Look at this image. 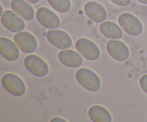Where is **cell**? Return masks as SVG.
I'll return each mask as SVG.
<instances>
[{
    "mask_svg": "<svg viewBox=\"0 0 147 122\" xmlns=\"http://www.w3.org/2000/svg\"><path fill=\"white\" fill-rule=\"evenodd\" d=\"M3 87L7 91L15 96H23L26 92V86L22 79L13 73H7L1 78Z\"/></svg>",
    "mask_w": 147,
    "mask_h": 122,
    "instance_id": "3957f363",
    "label": "cell"
},
{
    "mask_svg": "<svg viewBox=\"0 0 147 122\" xmlns=\"http://www.w3.org/2000/svg\"><path fill=\"white\" fill-rule=\"evenodd\" d=\"M25 0H12L11 7L14 12L26 21H30L34 17V10Z\"/></svg>",
    "mask_w": 147,
    "mask_h": 122,
    "instance_id": "5bb4252c",
    "label": "cell"
},
{
    "mask_svg": "<svg viewBox=\"0 0 147 122\" xmlns=\"http://www.w3.org/2000/svg\"><path fill=\"white\" fill-rule=\"evenodd\" d=\"M86 15L96 23L103 22L107 18V12L103 6L96 1H88L84 6Z\"/></svg>",
    "mask_w": 147,
    "mask_h": 122,
    "instance_id": "8fae6325",
    "label": "cell"
},
{
    "mask_svg": "<svg viewBox=\"0 0 147 122\" xmlns=\"http://www.w3.org/2000/svg\"><path fill=\"white\" fill-rule=\"evenodd\" d=\"M0 53L2 57L9 61H16L20 56L17 44L7 37L0 38Z\"/></svg>",
    "mask_w": 147,
    "mask_h": 122,
    "instance_id": "7c38bea8",
    "label": "cell"
},
{
    "mask_svg": "<svg viewBox=\"0 0 147 122\" xmlns=\"http://www.w3.org/2000/svg\"><path fill=\"white\" fill-rule=\"evenodd\" d=\"M24 63L28 71L37 77L42 78L48 74V65L40 56L36 55H27L24 59Z\"/></svg>",
    "mask_w": 147,
    "mask_h": 122,
    "instance_id": "277c9868",
    "label": "cell"
},
{
    "mask_svg": "<svg viewBox=\"0 0 147 122\" xmlns=\"http://www.w3.org/2000/svg\"><path fill=\"white\" fill-rule=\"evenodd\" d=\"M58 59L62 64L69 67H78L83 64V57L73 50H63L59 53Z\"/></svg>",
    "mask_w": 147,
    "mask_h": 122,
    "instance_id": "4fadbf2b",
    "label": "cell"
},
{
    "mask_svg": "<svg viewBox=\"0 0 147 122\" xmlns=\"http://www.w3.org/2000/svg\"><path fill=\"white\" fill-rule=\"evenodd\" d=\"M14 40L19 48L25 53H32L37 50V41L35 37L28 32H20L14 35Z\"/></svg>",
    "mask_w": 147,
    "mask_h": 122,
    "instance_id": "30bf717a",
    "label": "cell"
},
{
    "mask_svg": "<svg viewBox=\"0 0 147 122\" xmlns=\"http://www.w3.org/2000/svg\"><path fill=\"white\" fill-rule=\"evenodd\" d=\"M27 1H28V2L31 3V4H37V3H38L39 1H40V0H26Z\"/></svg>",
    "mask_w": 147,
    "mask_h": 122,
    "instance_id": "44dd1931",
    "label": "cell"
},
{
    "mask_svg": "<svg viewBox=\"0 0 147 122\" xmlns=\"http://www.w3.org/2000/svg\"><path fill=\"white\" fill-rule=\"evenodd\" d=\"M36 17L41 25L47 29H57L60 25V20L58 16L46 7H40L36 11Z\"/></svg>",
    "mask_w": 147,
    "mask_h": 122,
    "instance_id": "52a82bcc",
    "label": "cell"
},
{
    "mask_svg": "<svg viewBox=\"0 0 147 122\" xmlns=\"http://www.w3.org/2000/svg\"><path fill=\"white\" fill-rule=\"evenodd\" d=\"M53 9L60 13H66L70 10L71 3L70 0H47Z\"/></svg>",
    "mask_w": 147,
    "mask_h": 122,
    "instance_id": "e0dca14e",
    "label": "cell"
},
{
    "mask_svg": "<svg viewBox=\"0 0 147 122\" xmlns=\"http://www.w3.org/2000/svg\"><path fill=\"white\" fill-rule=\"evenodd\" d=\"M139 84L142 90L147 94V75H144L139 80Z\"/></svg>",
    "mask_w": 147,
    "mask_h": 122,
    "instance_id": "ac0fdd59",
    "label": "cell"
},
{
    "mask_svg": "<svg viewBox=\"0 0 147 122\" xmlns=\"http://www.w3.org/2000/svg\"><path fill=\"white\" fill-rule=\"evenodd\" d=\"M76 77L78 82L89 91H98L101 86L99 76L90 69L84 67L79 69L76 72Z\"/></svg>",
    "mask_w": 147,
    "mask_h": 122,
    "instance_id": "6da1fadb",
    "label": "cell"
},
{
    "mask_svg": "<svg viewBox=\"0 0 147 122\" xmlns=\"http://www.w3.org/2000/svg\"><path fill=\"white\" fill-rule=\"evenodd\" d=\"M100 31L105 37L112 40H119L123 37V31L120 25L113 22H103L100 25Z\"/></svg>",
    "mask_w": 147,
    "mask_h": 122,
    "instance_id": "9a60e30c",
    "label": "cell"
},
{
    "mask_svg": "<svg viewBox=\"0 0 147 122\" xmlns=\"http://www.w3.org/2000/svg\"><path fill=\"white\" fill-rule=\"evenodd\" d=\"M47 39L53 45L61 50L69 49L73 42L70 36L65 31L60 30H50L47 32Z\"/></svg>",
    "mask_w": 147,
    "mask_h": 122,
    "instance_id": "ba28073f",
    "label": "cell"
},
{
    "mask_svg": "<svg viewBox=\"0 0 147 122\" xmlns=\"http://www.w3.org/2000/svg\"><path fill=\"white\" fill-rule=\"evenodd\" d=\"M3 25L11 32L18 33L25 28V22L20 16L11 10H6L1 16Z\"/></svg>",
    "mask_w": 147,
    "mask_h": 122,
    "instance_id": "8992f818",
    "label": "cell"
},
{
    "mask_svg": "<svg viewBox=\"0 0 147 122\" xmlns=\"http://www.w3.org/2000/svg\"><path fill=\"white\" fill-rule=\"evenodd\" d=\"M88 116L94 122H111L112 116L110 112L101 106L95 105L88 110Z\"/></svg>",
    "mask_w": 147,
    "mask_h": 122,
    "instance_id": "2e32d148",
    "label": "cell"
},
{
    "mask_svg": "<svg viewBox=\"0 0 147 122\" xmlns=\"http://www.w3.org/2000/svg\"><path fill=\"white\" fill-rule=\"evenodd\" d=\"M106 50L109 55L117 61L123 62L129 57L127 45L120 40H109L106 44Z\"/></svg>",
    "mask_w": 147,
    "mask_h": 122,
    "instance_id": "9c48e42d",
    "label": "cell"
},
{
    "mask_svg": "<svg viewBox=\"0 0 147 122\" xmlns=\"http://www.w3.org/2000/svg\"><path fill=\"white\" fill-rule=\"evenodd\" d=\"M76 47L78 52L86 59L91 61L98 60L100 51L97 44L87 38H80L76 41Z\"/></svg>",
    "mask_w": 147,
    "mask_h": 122,
    "instance_id": "5b68a950",
    "label": "cell"
},
{
    "mask_svg": "<svg viewBox=\"0 0 147 122\" xmlns=\"http://www.w3.org/2000/svg\"><path fill=\"white\" fill-rule=\"evenodd\" d=\"M111 1L113 4L118 6H121V7H126L129 5L131 3V0H111Z\"/></svg>",
    "mask_w": 147,
    "mask_h": 122,
    "instance_id": "d6986e66",
    "label": "cell"
},
{
    "mask_svg": "<svg viewBox=\"0 0 147 122\" xmlns=\"http://www.w3.org/2000/svg\"><path fill=\"white\" fill-rule=\"evenodd\" d=\"M53 121V122H55V121H62V122H67V121L65 120V119H63V118H60V117H55L53 118V119H51V121Z\"/></svg>",
    "mask_w": 147,
    "mask_h": 122,
    "instance_id": "ffe728a7",
    "label": "cell"
},
{
    "mask_svg": "<svg viewBox=\"0 0 147 122\" xmlns=\"http://www.w3.org/2000/svg\"><path fill=\"white\" fill-rule=\"evenodd\" d=\"M139 2L142 3V4H147V0H137Z\"/></svg>",
    "mask_w": 147,
    "mask_h": 122,
    "instance_id": "7402d4cb",
    "label": "cell"
},
{
    "mask_svg": "<svg viewBox=\"0 0 147 122\" xmlns=\"http://www.w3.org/2000/svg\"><path fill=\"white\" fill-rule=\"evenodd\" d=\"M118 22L125 32L131 36H138L143 32V25L140 20L130 13L125 12L121 14Z\"/></svg>",
    "mask_w": 147,
    "mask_h": 122,
    "instance_id": "7a4b0ae2",
    "label": "cell"
}]
</instances>
